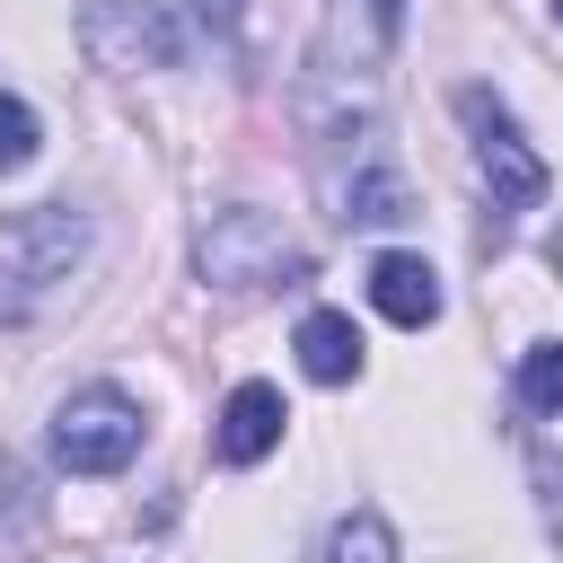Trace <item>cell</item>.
Here are the masks:
<instances>
[{"instance_id": "5b68a950", "label": "cell", "mask_w": 563, "mask_h": 563, "mask_svg": "<svg viewBox=\"0 0 563 563\" xmlns=\"http://www.w3.org/2000/svg\"><path fill=\"white\" fill-rule=\"evenodd\" d=\"M457 114L475 132V176L493 185V211H537L545 202V158L519 141V123L484 97V88H457Z\"/></svg>"}, {"instance_id": "8992f818", "label": "cell", "mask_w": 563, "mask_h": 563, "mask_svg": "<svg viewBox=\"0 0 563 563\" xmlns=\"http://www.w3.org/2000/svg\"><path fill=\"white\" fill-rule=\"evenodd\" d=\"M282 387H264V378H246V387H229V405H220V422H211V457L220 466H255V457H273L282 449Z\"/></svg>"}, {"instance_id": "277c9868", "label": "cell", "mask_w": 563, "mask_h": 563, "mask_svg": "<svg viewBox=\"0 0 563 563\" xmlns=\"http://www.w3.org/2000/svg\"><path fill=\"white\" fill-rule=\"evenodd\" d=\"M79 255H88V220L70 202H35V211H18L0 229V282H9V299H35V290L70 282Z\"/></svg>"}, {"instance_id": "5bb4252c", "label": "cell", "mask_w": 563, "mask_h": 563, "mask_svg": "<svg viewBox=\"0 0 563 563\" xmlns=\"http://www.w3.org/2000/svg\"><path fill=\"white\" fill-rule=\"evenodd\" d=\"M554 18H563V0H554Z\"/></svg>"}, {"instance_id": "8fae6325", "label": "cell", "mask_w": 563, "mask_h": 563, "mask_svg": "<svg viewBox=\"0 0 563 563\" xmlns=\"http://www.w3.org/2000/svg\"><path fill=\"white\" fill-rule=\"evenodd\" d=\"M35 141H44V132H35V106L0 88V176H18V167H35Z\"/></svg>"}, {"instance_id": "7c38bea8", "label": "cell", "mask_w": 563, "mask_h": 563, "mask_svg": "<svg viewBox=\"0 0 563 563\" xmlns=\"http://www.w3.org/2000/svg\"><path fill=\"white\" fill-rule=\"evenodd\" d=\"M519 396H528L537 413H563V343H537V352L519 361Z\"/></svg>"}, {"instance_id": "ba28073f", "label": "cell", "mask_w": 563, "mask_h": 563, "mask_svg": "<svg viewBox=\"0 0 563 563\" xmlns=\"http://www.w3.org/2000/svg\"><path fill=\"white\" fill-rule=\"evenodd\" d=\"M299 369H308L317 387L361 378V325H352L343 308H308V317H299Z\"/></svg>"}, {"instance_id": "7a4b0ae2", "label": "cell", "mask_w": 563, "mask_h": 563, "mask_svg": "<svg viewBox=\"0 0 563 563\" xmlns=\"http://www.w3.org/2000/svg\"><path fill=\"white\" fill-rule=\"evenodd\" d=\"M79 44H88L97 70H123V79L185 62V26H176L158 0H88V9H79Z\"/></svg>"}, {"instance_id": "6da1fadb", "label": "cell", "mask_w": 563, "mask_h": 563, "mask_svg": "<svg viewBox=\"0 0 563 563\" xmlns=\"http://www.w3.org/2000/svg\"><path fill=\"white\" fill-rule=\"evenodd\" d=\"M194 264H202L211 290H273V282H299V273H308L299 238H290L273 211H255V202L211 211V220L194 229Z\"/></svg>"}, {"instance_id": "3957f363", "label": "cell", "mask_w": 563, "mask_h": 563, "mask_svg": "<svg viewBox=\"0 0 563 563\" xmlns=\"http://www.w3.org/2000/svg\"><path fill=\"white\" fill-rule=\"evenodd\" d=\"M132 449H141V405H132L123 387H79V396H62V413H53V457H62L70 475H123Z\"/></svg>"}, {"instance_id": "9c48e42d", "label": "cell", "mask_w": 563, "mask_h": 563, "mask_svg": "<svg viewBox=\"0 0 563 563\" xmlns=\"http://www.w3.org/2000/svg\"><path fill=\"white\" fill-rule=\"evenodd\" d=\"M325 185H334V211H343V220H369V229L413 211V202H405V176H396L378 150H361V167H352V176H325Z\"/></svg>"}, {"instance_id": "30bf717a", "label": "cell", "mask_w": 563, "mask_h": 563, "mask_svg": "<svg viewBox=\"0 0 563 563\" xmlns=\"http://www.w3.org/2000/svg\"><path fill=\"white\" fill-rule=\"evenodd\" d=\"M334 563H396V528H387L378 510H352V519L334 528Z\"/></svg>"}, {"instance_id": "4fadbf2b", "label": "cell", "mask_w": 563, "mask_h": 563, "mask_svg": "<svg viewBox=\"0 0 563 563\" xmlns=\"http://www.w3.org/2000/svg\"><path fill=\"white\" fill-rule=\"evenodd\" d=\"M194 18H202V26H211V35H229V26H238V18H246V0H194Z\"/></svg>"}, {"instance_id": "52a82bcc", "label": "cell", "mask_w": 563, "mask_h": 563, "mask_svg": "<svg viewBox=\"0 0 563 563\" xmlns=\"http://www.w3.org/2000/svg\"><path fill=\"white\" fill-rule=\"evenodd\" d=\"M369 308H378L387 325H431V317H440V273H431L422 255H378V264H369Z\"/></svg>"}]
</instances>
